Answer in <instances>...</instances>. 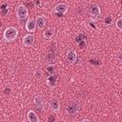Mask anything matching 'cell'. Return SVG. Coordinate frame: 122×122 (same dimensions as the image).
I'll return each instance as SVG.
<instances>
[{"mask_svg":"<svg viewBox=\"0 0 122 122\" xmlns=\"http://www.w3.org/2000/svg\"><path fill=\"white\" fill-rule=\"evenodd\" d=\"M16 16L19 20V25L21 27H23L24 25H26L28 19H29V10L28 8L21 4L16 8Z\"/></svg>","mask_w":122,"mask_h":122,"instance_id":"1","label":"cell"},{"mask_svg":"<svg viewBox=\"0 0 122 122\" xmlns=\"http://www.w3.org/2000/svg\"><path fill=\"white\" fill-rule=\"evenodd\" d=\"M17 35H18V30L14 27L7 28L4 30V33H3V37H4V40L6 42H12V41H14L16 39Z\"/></svg>","mask_w":122,"mask_h":122,"instance_id":"2","label":"cell"},{"mask_svg":"<svg viewBox=\"0 0 122 122\" xmlns=\"http://www.w3.org/2000/svg\"><path fill=\"white\" fill-rule=\"evenodd\" d=\"M88 10H89V13L90 15L92 16V20L95 21L101 14V10H100V7L95 4V3H92L89 5L88 7Z\"/></svg>","mask_w":122,"mask_h":122,"instance_id":"3","label":"cell"},{"mask_svg":"<svg viewBox=\"0 0 122 122\" xmlns=\"http://www.w3.org/2000/svg\"><path fill=\"white\" fill-rule=\"evenodd\" d=\"M79 110H80V106H79V104L77 102H71V104L68 105V107L66 109L67 112L69 114H71V115H73V114L77 113L79 112Z\"/></svg>","mask_w":122,"mask_h":122,"instance_id":"4","label":"cell"},{"mask_svg":"<svg viewBox=\"0 0 122 122\" xmlns=\"http://www.w3.org/2000/svg\"><path fill=\"white\" fill-rule=\"evenodd\" d=\"M76 59H77V53H76V51H73V50H70L67 52V54H66V60H67V62L69 64L72 65V64H74L76 62Z\"/></svg>","mask_w":122,"mask_h":122,"instance_id":"5","label":"cell"},{"mask_svg":"<svg viewBox=\"0 0 122 122\" xmlns=\"http://www.w3.org/2000/svg\"><path fill=\"white\" fill-rule=\"evenodd\" d=\"M67 11H68V6L66 4H64V3H59L54 8V12L57 13V14H59L58 16L65 14Z\"/></svg>","mask_w":122,"mask_h":122,"instance_id":"6","label":"cell"},{"mask_svg":"<svg viewBox=\"0 0 122 122\" xmlns=\"http://www.w3.org/2000/svg\"><path fill=\"white\" fill-rule=\"evenodd\" d=\"M35 21V25L36 27H38V29L43 30L46 27V18L43 15H37L34 19Z\"/></svg>","mask_w":122,"mask_h":122,"instance_id":"7","label":"cell"},{"mask_svg":"<svg viewBox=\"0 0 122 122\" xmlns=\"http://www.w3.org/2000/svg\"><path fill=\"white\" fill-rule=\"evenodd\" d=\"M49 107H50L51 111H52L53 112H58L60 111V103L56 98H53L50 101Z\"/></svg>","mask_w":122,"mask_h":122,"instance_id":"8","label":"cell"},{"mask_svg":"<svg viewBox=\"0 0 122 122\" xmlns=\"http://www.w3.org/2000/svg\"><path fill=\"white\" fill-rule=\"evenodd\" d=\"M34 43V36L32 34H27L24 36L23 40H22V44L25 47H30L32 46Z\"/></svg>","mask_w":122,"mask_h":122,"instance_id":"9","label":"cell"},{"mask_svg":"<svg viewBox=\"0 0 122 122\" xmlns=\"http://www.w3.org/2000/svg\"><path fill=\"white\" fill-rule=\"evenodd\" d=\"M25 28L26 30L29 31V32H34L35 30H36V25H35V21L31 18H29L26 25H25Z\"/></svg>","mask_w":122,"mask_h":122,"instance_id":"10","label":"cell"},{"mask_svg":"<svg viewBox=\"0 0 122 122\" xmlns=\"http://www.w3.org/2000/svg\"><path fill=\"white\" fill-rule=\"evenodd\" d=\"M27 119L30 122H39V117L33 111H29L27 113Z\"/></svg>","mask_w":122,"mask_h":122,"instance_id":"11","label":"cell"},{"mask_svg":"<svg viewBox=\"0 0 122 122\" xmlns=\"http://www.w3.org/2000/svg\"><path fill=\"white\" fill-rule=\"evenodd\" d=\"M56 82H57V76L54 74L48 76V78L46 79V83L49 87H54L56 85Z\"/></svg>","mask_w":122,"mask_h":122,"instance_id":"12","label":"cell"},{"mask_svg":"<svg viewBox=\"0 0 122 122\" xmlns=\"http://www.w3.org/2000/svg\"><path fill=\"white\" fill-rule=\"evenodd\" d=\"M33 102H34V105L36 106V108H39V109L42 108V106H43V98L40 95L35 96Z\"/></svg>","mask_w":122,"mask_h":122,"instance_id":"13","label":"cell"},{"mask_svg":"<svg viewBox=\"0 0 122 122\" xmlns=\"http://www.w3.org/2000/svg\"><path fill=\"white\" fill-rule=\"evenodd\" d=\"M53 34H54V30L53 29H51V28L50 29H47L43 32V35H44L45 38H51L53 36Z\"/></svg>","mask_w":122,"mask_h":122,"instance_id":"14","label":"cell"},{"mask_svg":"<svg viewBox=\"0 0 122 122\" xmlns=\"http://www.w3.org/2000/svg\"><path fill=\"white\" fill-rule=\"evenodd\" d=\"M33 76H34L35 79H40V78L43 76V71H42L41 70L37 69V70H35V71H34V73H33Z\"/></svg>","mask_w":122,"mask_h":122,"instance_id":"15","label":"cell"},{"mask_svg":"<svg viewBox=\"0 0 122 122\" xmlns=\"http://www.w3.org/2000/svg\"><path fill=\"white\" fill-rule=\"evenodd\" d=\"M46 71H47L50 75L53 74V72H54V66H53V65H48V66L46 67Z\"/></svg>","mask_w":122,"mask_h":122,"instance_id":"16","label":"cell"},{"mask_svg":"<svg viewBox=\"0 0 122 122\" xmlns=\"http://www.w3.org/2000/svg\"><path fill=\"white\" fill-rule=\"evenodd\" d=\"M115 27H116L119 30H122V18H121V17L117 18V20H116V22H115Z\"/></svg>","mask_w":122,"mask_h":122,"instance_id":"17","label":"cell"},{"mask_svg":"<svg viewBox=\"0 0 122 122\" xmlns=\"http://www.w3.org/2000/svg\"><path fill=\"white\" fill-rule=\"evenodd\" d=\"M8 5L7 4H4L3 6H1V8H0V10H1V13L3 14V15H5L7 12H8Z\"/></svg>","mask_w":122,"mask_h":122,"instance_id":"18","label":"cell"},{"mask_svg":"<svg viewBox=\"0 0 122 122\" xmlns=\"http://www.w3.org/2000/svg\"><path fill=\"white\" fill-rule=\"evenodd\" d=\"M105 23L108 24V25H110V24L112 23V16H111V15H108V16L105 18Z\"/></svg>","mask_w":122,"mask_h":122,"instance_id":"19","label":"cell"},{"mask_svg":"<svg viewBox=\"0 0 122 122\" xmlns=\"http://www.w3.org/2000/svg\"><path fill=\"white\" fill-rule=\"evenodd\" d=\"M85 44H86L85 40H82L81 42H78V45H79V48H80V49H82L83 47H85Z\"/></svg>","mask_w":122,"mask_h":122,"instance_id":"20","label":"cell"},{"mask_svg":"<svg viewBox=\"0 0 122 122\" xmlns=\"http://www.w3.org/2000/svg\"><path fill=\"white\" fill-rule=\"evenodd\" d=\"M81 122H91V121H90L89 119H83V120H82Z\"/></svg>","mask_w":122,"mask_h":122,"instance_id":"21","label":"cell"}]
</instances>
